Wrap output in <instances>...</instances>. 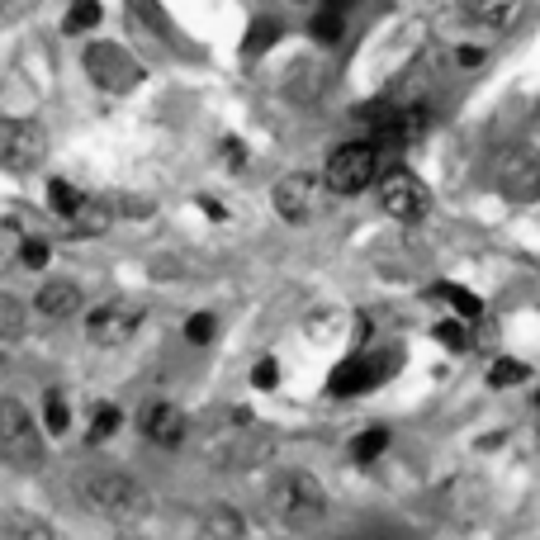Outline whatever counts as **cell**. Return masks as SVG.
Instances as JSON below:
<instances>
[{"label": "cell", "instance_id": "8992f818", "mask_svg": "<svg viewBox=\"0 0 540 540\" xmlns=\"http://www.w3.org/2000/svg\"><path fill=\"white\" fill-rule=\"evenodd\" d=\"M86 72H90V81L100 90H109V95H124V90H133L143 81V67H138L119 43H95V48H86Z\"/></svg>", "mask_w": 540, "mask_h": 540}, {"label": "cell", "instance_id": "e0dca14e", "mask_svg": "<svg viewBox=\"0 0 540 540\" xmlns=\"http://www.w3.org/2000/svg\"><path fill=\"white\" fill-rule=\"evenodd\" d=\"M526 375H531V365H522L517 356H498L488 365V384H493V389H512V384H522Z\"/></svg>", "mask_w": 540, "mask_h": 540}, {"label": "cell", "instance_id": "836d02e7", "mask_svg": "<svg viewBox=\"0 0 540 540\" xmlns=\"http://www.w3.org/2000/svg\"><path fill=\"white\" fill-rule=\"evenodd\" d=\"M536 403H540V398H536Z\"/></svg>", "mask_w": 540, "mask_h": 540}, {"label": "cell", "instance_id": "9a60e30c", "mask_svg": "<svg viewBox=\"0 0 540 540\" xmlns=\"http://www.w3.org/2000/svg\"><path fill=\"white\" fill-rule=\"evenodd\" d=\"M0 540H53V526L29 517V512H10L0 522Z\"/></svg>", "mask_w": 540, "mask_h": 540}, {"label": "cell", "instance_id": "2e32d148", "mask_svg": "<svg viewBox=\"0 0 540 540\" xmlns=\"http://www.w3.org/2000/svg\"><path fill=\"white\" fill-rule=\"evenodd\" d=\"M199 531H204V536H228V540H237V536H247V522H242V512H237V507H209Z\"/></svg>", "mask_w": 540, "mask_h": 540}, {"label": "cell", "instance_id": "f1b7e54d", "mask_svg": "<svg viewBox=\"0 0 540 540\" xmlns=\"http://www.w3.org/2000/svg\"><path fill=\"white\" fill-rule=\"evenodd\" d=\"M214 313H195L190 323H185V342H195V346H204V342H214Z\"/></svg>", "mask_w": 540, "mask_h": 540}, {"label": "cell", "instance_id": "4316f807", "mask_svg": "<svg viewBox=\"0 0 540 540\" xmlns=\"http://www.w3.org/2000/svg\"><path fill=\"white\" fill-rule=\"evenodd\" d=\"M19 332H24V304L0 294V337H19Z\"/></svg>", "mask_w": 540, "mask_h": 540}, {"label": "cell", "instance_id": "7402d4cb", "mask_svg": "<svg viewBox=\"0 0 540 540\" xmlns=\"http://www.w3.org/2000/svg\"><path fill=\"white\" fill-rule=\"evenodd\" d=\"M280 38V19H252V29H247V38H242V53L252 57V53H266L270 43Z\"/></svg>", "mask_w": 540, "mask_h": 540}, {"label": "cell", "instance_id": "9c48e42d", "mask_svg": "<svg viewBox=\"0 0 540 540\" xmlns=\"http://www.w3.org/2000/svg\"><path fill=\"white\" fill-rule=\"evenodd\" d=\"M138 432L152 441V446H180L185 441V413H180L176 403H166V398H152L138 408Z\"/></svg>", "mask_w": 540, "mask_h": 540}, {"label": "cell", "instance_id": "5bb4252c", "mask_svg": "<svg viewBox=\"0 0 540 540\" xmlns=\"http://www.w3.org/2000/svg\"><path fill=\"white\" fill-rule=\"evenodd\" d=\"M465 10L484 29H512L517 19H522V10H526V0H465Z\"/></svg>", "mask_w": 540, "mask_h": 540}, {"label": "cell", "instance_id": "d6a6232c", "mask_svg": "<svg viewBox=\"0 0 540 540\" xmlns=\"http://www.w3.org/2000/svg\"><path fill=\"white\" fill-rule=\"evenodd\" d=\"M228 162L242 166V143H237V138H228Z\"/></svg>", "mask_w": 540, "mask_h": 540}, {"label": "cell", "instance_id": "83f0119b", "mask_svg": "<svg viewBox=\"0 0 540 540\" xmlns=\"http://www.w3.org/2000/svg\"><path fill=\"white\" fill-rule=\"evenodd\" d=\"M19 247H24V233H19L15 223H0V270L19 261Z\"/></svg>", "mask_w": 540, "mask_h": 540}, {"label": "cell", "instance_id": "ba28073f", "mask_svg": "<svg viewBox=\"0 0 540 540\" xmlns=\"http://www.w3.org/2000/svg\"><path fill=\"white\" fill-rule=\"evenodd\" d=\"M138 323H143V308L124 304V299H109V304H100L86 318V337L95 346H124L138 332Z\"/></svg>", "mask_w": 540, "mask_h": 540}, {"label": "cell", "instance_id": "cb8c5ba5", "mask_svg": "<svg viewBox=\"0 0 540 540\" xmlns=\"http://www.w3.org/2000/svg\"><path fill=\"white\" fill-rule=\"evenodd\" d=\"M119 422H124V413H119L114 403H100V408H95V422H90V432H86V441H90V446L109 441V436L119 432Z\"/></svg>", "mask_w": 540, "mask_h": 540}, {"label": "cell", "instance_id": "f546056e", "mask_svg": "<svg viewBox=\"0 0 540 540\" xmlns=\"http://www.w3.org/2000/svg\"><path fill=\"white\" fill-rule=\"evenodd\" d=\"M19 266H29V270H43V266H48V242H38V237H24V247H19Z\"/></svg>", "mask_w": 540, "mask_h": 540}, {"label": "cell", "instance_id": "30bf717a", "mask_svg": "<svg viewBox=\"0 0 540 540\" xmlns=\"http://www.w3.org/2000/svg\"><path fill=\"white\" fill-rule=\"evenodd\" d=\"M313 199H318V180L308 171H294V176H280L275 185V214L285 223H308L313 218Z\"/></svg>", "mask_w": 540, "mask_h": 540}, {"label": "cell", "instance_id": "ffe728a7", "mask_svg": "<svg viewBox=\"0 0 540 540\" xmlns=\"http://www.w3.org/2000/svg\"><path fill=\"white\" fill-rule=\"evenodd\" d=\"M43 427L53 436H67V427H72V408H67V398L57 389H48V398H43Z\"/></svg>", "mask_w": 540, "mask_h": 540}, {"label": "cell", "instance_id": "7c38bea8", "mask_svg": "<svg viewBox=\"0 0 540 540\" xmlns=\"http://www.w3.org/2000/svg\"><path fill=\"white\" fill-rule=\"evenodd\" d=\"M114 218H119V214H114V199L86 195L76 214L62 218V233H67V237H105L109 228H114Z\"/></svg>", "mask_w": 540, "mask_h": 540}, {"label": "cell", "instance_id": "8fae6325", "mask_svg": "<svg viewBox=\"0 0 540 540\" xmlns=\"http://www.w3.org/2000/svg\"><path fill=\"white\" fill-rule=\"evenodd\" d=\"M379 379H384V360H346V365H337L332 370V379H327V394L332 398H351V394H365V389H375Z\"/></svg>", "mask_w": 540, "mask_h": 540}, {"label": "cell", "instance_id": "ac0fdd59", "mask_svg": "<svg viewBox=\"0 0 540 540\" xmlns=\"http://www.w3.org/2000/svg\"><path fill=\"white\" fill-rule=\"evenodd\" d=\"M95 24H100V0H72V5H67V19H62L67 34H86Z\"/></svg>", "mask_w": 540, "mask_h": 540}, {"label": "cell", "instance_id": "d4e9b609", "mask_svg": "<svg viewBox=\"0 0 540 540\" xmlns=\"http://www.w3.org/2000/svg\"><path fill=\"white\" fill-rule=\"evenodd\" d=\"M81 190H76V185H67V180H53V185H48V204H53V214L57 218H67V214H76V209H81Z\"/></svg>", "mask_w": 540, "mask_h": 540}, {"label": "cell", "instance_id": "1f68e13d", "mask_svg": "<svg viewBox=\"0 0 540 540\" xmlns=\"http://www.w3.org/2000/svg\"><path fill=\"white\" fill-rule=\"evenodd\" d=\"M455 62H460L465 72H474V67H484V48H460V53H455Z\"/></svg>", "mask_w": 540, "mask_h": 540}, {"label": "cell", "instance_id": "44dd1931", "mask_svg": "<svg viewBox=\"0 0 540 540\" xmlns=\"http://www.w3.org/2000/svg\"><path fill=\"white\" fill-rule=\"evenodd\" d=\"M342 29H346V15L337 10V5L318 10V15H313V24H308V34L318 38V43H337V38H342Z\"/></svg>", "mask_w": 540, "mask_h": 540}, {"label": "cell", "instance_id": "603a6c76", "mask_svg": "<svg viewBox=\"0 0 540 540\" xmlns=\"http://www.w3.org/2000/svg\"><path fill=\"white\" fill-rule=\"evenodd\" d=\"M432 337L446 346V351H469V342H474V332L465 327V318H446V323H436Z\"/></svg>", "mask_w": 540, "mask_h": 540}, {"label": "cell", "instance_id": "5b68a950", "mask_svg": "<svg viewBox=\"0 0 540 540\" xmlns=\"http://www.w3.org/2000/svg\"><path fill=\"white\" fill-rule=\"evenodd\" d=\"M48 157V128L34 119H0V166L5 171H38Z\"/></svg>", "mask_w": 540, "mask_h": 540}, {"label": "cell", "instance_id": "52a82bcc", "mask_svg": "<svg viewBox=\"0 0 540 540\" xmlns=\"http://www.w3.org/2000/svg\"><path fill=\"white\" fill-rule=\"evenodd\" d=\"M379 209L398 223H417L432 209V195L413 171H389V176H379Z\"/></svg>", "mask_w": 540, "mask_h": 540}, {"label": "cell", "instance_id": "7a4b0ae2", "mask_svg": "<svg viewBox=\"0 0 540 540\" xmlns=\"http://www.w3.org/2000/svg\"><path fill=\"white\" fill-rule=\"evenodd\" d=\"M266 498H270V512H275L280 526H289V531H313V526H323V517H327V493L308 469H285V474H275L266 488Z\"/></svg>", "mask_w": 540, "mask_h": 540}, {"label": "cell", "instance_id": "484cf974", "mask_svg": "<svg viewBox=\"0 0 540 540\" xmlns=\"http://www.w3.org/2000/svg\"><path fill=\"white\" fill-rule=\"evenodd\" d=\"M441 289V294H446L450 299V308H455V313H460V318H465V323H474V318H479V313H484V304H479V294H469V289H460V285H436Z\"/></svg>", "mask_w": 540, "mask_h": 540}, {"label": "cell", "instance_id": "d6986e66", "mask_svg": "<svg viewBox=\"0 0 540 540\" xmlns=\"http://www.w3.org/2000/svg\"><path fill=\"white\" fill-rule=\"evenodd\" d=\"M384 446H389V432H384V427H370V432H360L356 441H351V460H356V465H370V460L384 455Z\"/></svg>", "mask_w": 540, "mask_h": 540}, {"label": "cell", "instance_id": "6da1fadb", "mask_svg": "<svg viewBox=\"0 0 540 540\" xmlns=\"http://www.w3.org/2000/svg\"><path fill=\"white\" fill-rule=\"evenodd\" d=\"M76 493L95 517H105L114 526H138L143 517H152V493L124 469H81Z\"/></svg>", "mask_w": 540, "mask_h": 540}, {"label": "cell", "instance_id": "3957f363", "mask_svg": "<svg viewBox=\"0 0 540 540\" xmlns=\"http://www.w3.org/2000/svg\"><path fill=\"white\" fill-rule=\"evenodd\" d=\"M0 460L19 474H34L48 460L43 432L34 427V413L19 398H0Z\"/></svg>", "mask_w": 540, "mask_h": 540}, {"label": "cell", "instance_id": "4fadbf2b", "mask_svg": "<svg viewBox=\"0 0 540 540\" xmlns=\"http://www.w3.org/2000/svg\"><path fill=\"white\" fill-rule=\"evenodd\" d=\"M34 308L43 318H72L76 308H81V289H76L72 280H48V285L38 289Z\"/></svg>", "mask_w": 540, "mask_h": 540}, {"label": "cell", "instance_id": "277c9868", "mask_svg": "<svg viewBox=\"0 0 540 540\" xmlns=\"http://www.w3.org/2000/svg\"><path fill=\"white\" fill-rule=\"evenodd\" d=\"M379 176V147L375 143H346L337 147L332 157H327V190L332 195H360V190H370Z\"/></svg>", "mask_w": 540, "mask_h": 540}, {"label": "cell", "instance_id": "4dcf8cb0", "mask_svg": "<svg viewBox=\"0 0 540 540\" xmlns=\"http://www.w3.org/2000/svg\"><path fill=\"white\" fill-rule=\"evenodd\" d=\"M252 384H256V389H275V384H280V365H275L270 356H261L252 365Z\"/></svg>", "mask_w": 540, "mask_h": 540}]
</instances>
